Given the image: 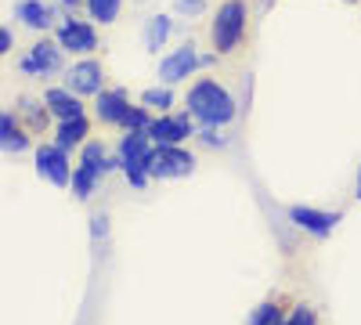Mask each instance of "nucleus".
<instances>
[{
  "label": "nucleus",
  "instance_id": "obj_1",
  "mask_svg": "<svg viewBox=\"0 0 361 325\" xmlns=\"http://www.w3.org/2000/svg\"><path fill=\"white\" fill-rule=\"evenodd\" d=\"M235 98L224 91L217 80H199L192 91H188V116L202 127H224L235 120Z\"/></svg>",
  "mask_w": 361,
  "mask_h": 325
},
{
  "label": "nucleus",
  "instance_id": "obj_2",
  "mask_svg": "<svg viewBox=\"0 0 361 325\" xmlns=\"http://www.w3.org/2000/svg\"><path fill=\"white\" fill-rule=\"evenodd\" d=\"M246 37V4L243 0H224L217 8V18L209 25V40L217 54H231Z\"/></svg>",
  "mask_w": 361,
  "mask_h": 325
},
{
  "label": "nucleus",
  "instance_id": "obj_3",
  "mask_svg": "<svg viewBox=\"0 0 361 325\" xmlns=\"http://www.w3.org/2000/svg\"><path fill=\"white\" fill-rule=\"evenodd\" d=\"M152 177H159V181H166V177H188L195 170V156L185 152L180 145H156L152 152Z\"/></svg>",
  "mask_w": 361,
  "mask_h": 325
},
{
  "label": "nucleus",
  "instance_id": "obj_4",
  "mask_svg": "<svg viewBox=\"0 0 361 325\" xmlns=\"http://www.w3.org/2000/svg\"><path fill=\"white\" fill-rule=\"evenodd\" d=\"M37 173L44 181H51L54 188L73 185V166H69V152L58 145H40L37 149Z\"/></svg>",
  "mask_w": 361,
  "mask_h": 325
},
{
  "label": "nucleus",
  "instance_id": "obj_5",
  "mask_svg": "<svg viewBox=\"0 0 361 325\" xmlns=\"http://www.w3.org/2000/svg\"><path fill=\"white\" fill-rule=\"evenodd\" d=\"M18 69L25 76H51V73H62V44H51V40H37L29 47V54L18 62Z\"/></svg>",
  "mask_w": 361,
  "mask_h": 325
},
{
  "label": "nucleus",
  "instance_id": "obj_6",
  "mask_svg": "<svg viewBox=\"0 0 361 325\" xmlns=\"http://www.w3.org/2000/svg\"><path fill=\"white\" fill-rule=\"evenodd\" d=\"M195 69H199V54H195V44H180L177 51H170V54L163 58V62H159V80L170 87V83L188 80Z\"/></svg>",
  "mask_w": 361,
  "mask_h": 325
},
{
  "label": "nucleus",
  "instance_id": "obj_7",
  "mask_svg": "<svg viewBox=\"0 0 361 325\" xmlns=\"http://www.w3.org/2000/svg\"><path fill=\"white\" fill-rule=\"evenodd\" d=\"M195 134V120L185 112V116H156L152 127H148V137L152 145H180L185 137Z\"/></svg>",
  "mask_w": 361,
  "mask_h": 325
},
{
  "label": "nucleus",
  "instance_id": "obj_8",
  "mask_svg": "<svg viewBox=\"0 0 361 325\" xmlns=\"http://www.w3.org/2000/svg\"><path fill=\"white\" fill-rule=\"evenodd\" d=\"M58 44H62V51H73V54H90L98 47V33L94 25H87L80 18H66L58 25Z\"/></svg>",
  "mask_w": 361,
  "mask_h": 325
},
{
  "label": "nucleus",
  "instance_id": "obj_9",
  "mask_svg": "<svg viewBox=\"0 0 361 325\" xmlns=\"http://www.w3.org/2000/svg\"><path fill=\"white\" fill-rule=\"evenodd\" d=\"M102 83H105V73H102V62H76L66 69V87L73 94H102Z\"/></svg>",
  "mask_w": 361,
  "mask_h": 325
},
{
  "label": "nucleus",
  "instance_id": "obj_10",
  "mask_svg": "<svg viewBox=\"0 0 361 325\" xmlns=\"http://www.w3.org/2000/svg\"><path fill=\"white\" fill-rule=\"evenodd\" d=\"M289 221L296 228L311 231L314 239H325V235H333L336 224H340V214H329V210H314V206H293L289 210Z\"/></svg>",
  "mask_w": 361,
  "mask_h": 325
},
{
  "label": "nucleus",
  "instance_id": "obj_11",
  "mask_svg": "<svg viewBox=\"0 0 361 325\" xmlns=\"http://www.w3.org/2000/svg\"><path fill=\"white\" fill-rule=\"evenodd\" d=\"M94 109H98V120L102 123H112V127H123V120H127V112H130V102H127V91H102L98 94V102H94Z\"/></svg>",
  "mask_w": 361,
  "mask_h": 325
},
{
  "label": "nucleus",
  "instance_id": "obj_12",
  "mask_svg": "<svg viewBox=\"0 0 361 325\" xmlns=\"http://www.w3.org/2000/svg\"><path fill=\"white\" fill-rule=\"evenodd\" d=\"M44 105L51 109V116H58V123H62V120H76V116H83L80 94H73L69 87H51V91L44 94Z\"/></svg>",
  "mask_w": 361,
  "mask_h": 325
},
{
  "label": "nucleus",
  "instance_id": "obj_13",
  "mask_svg": "<svg viewBox=\"0 0 361 325\" xmlns=\"http://www.w3.org/2000/svg\"><path fill=\"white\" fill-rule=\"evenodd\" d=\"M15 18L29 29H37V33H47L54 25V11L44 4V0H18L15 4Z\"/></svg>",
  "mask_w": 361,
  "mask_h": 325
},
{
  "label": "nucleus",
  "instance_id": "obj_14",
  "mask_svg": "<svg viewBox=\"0 0 361 325\" xmlns=\"http://www.w3.org/2000/svg\"><path fill=\"white\" fill-rule=\"evenodd\" d=\"M0 149H4V156H18L29 149V137L15 123V112H0Z\"/></svg>",
  "mask_w": 361,
  "mask_h": 325
},
{
  "label": "nucleus",
  "instance_id": "obj_15",
  "mask_svg": "<svg viewBox=\"0 0 361 325\" xmlns=\"http://www.w3.org/2000/svg\"><path fill=\"white\" fill-rule=\"evenodd\" d=\"M87 134H90V127H87L83 116H76V120H62L58 130H54V145L69 152V149H76V145H87Z\"/></svg>",
  "mask_w": 361,
  "mask_h": 325
},
{
  "label": "nucleus",
  "instance_id": "obj_16",
  "mask_svg": "<svg viewBox=\"0 0 361 325\" xmlns=\"http://www.w3.org/2000/svg\"><path fill=\"white\" fill-rule=\"evenodd\" d=\"M98 177H102L98 170H90V166H83V163H80V166L73 170V195H76V199H90V195H94Z\"/></svg>",
  "mask_w": 361,
  "mask_h": 325
},
{
  "label": "nucleus",
  "instance_id": "obj_17",
  "mask_svg": "<svg viewBox=\"0 0 361 325\" xmlns=\"http://www.w3.org/2000/svg\"><path fill=\"white\" fill-rule=\"evenodd\" d=\"M166 37H170V18L166 15H156L152 22H148V29H145V47L148 51H159L166 44Z\"/></svg>",
  "mask_w": 361,
  "mask_h": 325
},
{
  "label": "nucleus",
  "instance_id": "obj_18",
  "mask_svg": "<svg viewBox=\"0 0 361 325\" xmlns=\"http://www.w3.org/2000/svg\"><path fill=\"white\" fill-rule=\"evenodd\" d=\"M119 4H123V0H87V11H90V18H94V22L109 25V22H116Z\"/></svg>",
  "mask_w": 361,
  "mask_h": 325
},
{
  "label": "nucleus",
  "instance_id": "obj_19",
  "mask_svg": "<svg viewBox=\"0 0 361 325\" xmlns=\"http://www.w3.org/2000/svg\"><path fill=\"white\" fill-rule=\"evenodd\" d=\"M141 105H145V109H159V112H166V109L173 105L170 87H148V91L141 94Z\"/></svg>",
  "mask_w": 361,
  "mask_h": 325
},
{
  "label": "nucleus",
  "instance_id": "obj_20",
  "mask_svg": "<svg viewBox=\"0 0 361 325\" xmlns=\"http://www.w3.org/2000/svg\"><path fill=\"white\" fill-rule=\"evenodd\" d=\"M246 325H282V307L279 304H260V307H253V314H250V321Z\"/></svg>",
  "mask_w": 361,
  "mask_h": 325
},
{
  "label": "nucleus",
  "instance_id": "obj_21",
  "mask_svg": "<svg viewBox=\"0 0 361 325\" xmlns=\"http://www.w3.org/2000/svg\"><path fill=\"white\" fill-rule=\"evenodd\" d=\"M148 127H152V116H148V109H145V105H130L127 120H123V130H148Z\"/></svg>",
  "mask_w": 361,
  "mask_h": 325
},
{
  "label": "nucleus",
  "instance_id": "obj_22",
  "mask_svg": "<svg viewBox=\"0 0 361 325\" xmlns=\"http://www.w3.org/2000/svg\"><path fill=\"white\" fill-rule=\"evenodd\" d=\"M22 112L29 116V123H33V127H44L51 109H40V102H33V98H22Z\"/></svg>",
  "mask_w": 361,
  "mask_h": 325
},
{
  "label": "nucleus",
  "instance_id": "obj_23",
  "mask_svg": "<svg viewBox=\"0 0 361 325\" xmlns=\"http://www.w3.org/2000/svg\"><path fill=\"white\" fill-rule=\"evenodd\" d=\"M282 325H314V311L300 304V307H293V314L282 318Z\"/></svg>",
  "mask_w": 361,
  "mask_h": 325
},
{
  "label": "nucleus",
  "instance_id": "obj_24",
  "mask_svg": "<svg viewBox=\"0 0 361 325\" xmlns=\"http://www.w3.org/2000/svg\"><path fill=\"white\" fill-rule=\"evenodd\" d=\"M90 235H94V239H105V235H109V217L105 214L90 217Z\"/></svg>",
  "mask_w": 361,
  "mask_h": 325
},
{
  "label": "nucleus",
  "instance_id": "obj_25",
  "mask_svg": "<svg viewBox=\"0 0 361 325\" xmlns=\"http://www.w3.org/2000/svg\"><path fill=\"white\" fill-rule=\"evenodd\" d=\"M173 4H177V11H188V15H202L206 11L202 0H173Z\"/></svg>",
  "mask_w": 361,
  "mask_h": 325
},
{
  "label": "nucleus",
  "instance_id": "obj_26",
  "mask_svg": "<svg viewBox=\"0 0 361 325\" xmlns=\"http://www.w3.org/2000/svg\"><path fill=\"white\" fill-rule=\"evenodd\" d=\"M11 51V29H0V54Z\"/></svg>",
  "mask_w": 361,
  "mask_h": 325
},
{
  "label": "nucleus",
  "instance_id": "obj_27",
  "mask_svg": "<svg viewBox=\"0 0 361 325\" xmlns=\"http://www.w3.org/2000/svg\"><path fill=\"white\" fill-rule=\"evenodd\" d=\"M58 4H62V8H66V11H76V8H80V4H87V0H58Z\"/></svg>",
  "mask_w": 361,
  "mask_h": 325
},
{
  "label": "nucleus",
  "instance_id": "obj_28",
  "mask_svg": "<svg viewBox=\"0 0 361 325\" xmlns=\"http://www.w3.org/2000/svg\"><path fill=\"white\" fill-rule=\"evenodd\" d=\"M357 199H361V166H357V192H354Z\"/></svg>",
  "mask_w": 361,
  "mask_h": 325
},
{
  "label": "nucleus",
  "instance_id": "obj_29",
  "mask_svg": "<svg viewBox=\"0 0 361 325\" xmlns=\"http://www.w3.org/2000/svg\"><path fill=\"white\" fill-rule=\"evenodd\" d=\"M347 4H357V0H347Z\"/></svg>",
  "mask_w": 361,
  "mask_h": 325
}]
</instances>
